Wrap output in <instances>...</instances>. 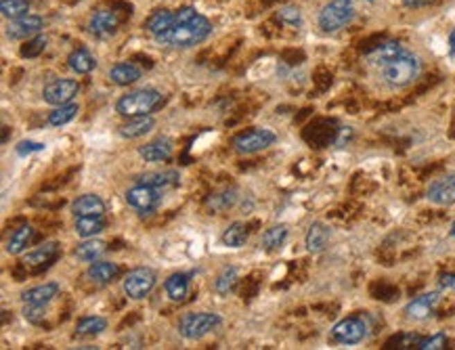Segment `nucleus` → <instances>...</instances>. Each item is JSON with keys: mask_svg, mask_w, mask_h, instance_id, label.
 <instances>
[{"mask_svg": "<svg viewBox=\"0 0 455 350\" xmlns=\"http://www.w3.org/2000/svg\"><path fill=\"white\" fill-rule=\"evenodd\" d=\"M210 34H212V24L208 21V17L198 13L189 21H176L168 32L155 36V42L172 49H191L204 42Z\"/></svg>", "mask_w": 455, "mask_h": 350, "instance_id": "obj_1", "label": "nucleus"}, {"mask_svg": "<svg viewBox=\"0 0 455 350\" xmlns=\"http://www.w3.org/2000/svg\"><path fill=\"white\" fill-rule=\"evenodd\" d=\"M378 69H380V78L384 80V84L390 86V89H405V86H409L420 76L422 61L420 57H415L413 53L405 49L401 55H397L395 59H390Z\"/></svg>", "mask_w": 455, "mask_h": 350, "instance_id": "obj_2", "label": "nucleus"}, {"mask_svg": "<svg viewBox=\"0 0 455 350\" xmlns=\"http://www.w3.org/2000/svg\"><path fill=\"white\" fill-rule=\"evenodd\" d=\"M164 103V95L155 89H141L132 91L118 99L116 112L124 118H137V116H151L160 105Z\"/></svg>", "mask_w": 455, "mask_h": 350, "instance_id": "obj_3", "label": "nucleus"}, {"mask_svg": "<svg viewBox=\"0 0 455 350\" xmlns=\"http://www.w3.org/2000/svg\"><path fill=\"white\" fill-rule=\"evenodd\" d=\"M354 19V3L352 0H329V3L321 9L317 24L321 32L334 34L346 28Z\"/></svg>", "mask_w": 455, "mask_h": 350, "instance_id": "obj_4", "label": "nucleus"}, {"mask_svg": "<svg viewBox=\"0 0 455 350\" xmlns=\"http://www.w3.org/2000/svg\"><path fill=\"white\" fill-rule=\"evenodd\" d=\"M223 325V317L216 313H187L178 321V333L185 340H200Z\"/></svg>", "mask_w": 455, "mask_h": 350, "instance_id": "obj_5", "label": "nucleus"}, {"mask_svg": "<svg viewBox=\"0 0 455 350\" xmlns=\"http://www.w3.org/2000/svg\"><path fill=\"white\" fill-rule=\"evenodd\" d=\"M277 141V134L268 130V128H252L246 132H239L233 139V149L241 155H252L258 153L266 147H271L273 143Z\"/></svg>", "mask_w": 455, "mask_h": 350, "instance_id": "obj_6", "label": "nucleus"}, {"mask_svg": "<svg viewBox=\"0 0 455 350\" xmlns=\"http://www.w3.org/2000/svg\"><path fill=\"white\" fill-rule=\"evenodd\" d=\"M368 333H370V327L363 317H346L332 327V340L338 344H346V346L363 342L368 338Z\"/></svg>", "mask_w": 455, "mask_h": 350, "instance_id": "obj_7", "label": "nucleus"}, {"mask_svg": "<svg viewBox=\"0 0 455 350\" xmlns=\"http://www.w3.org/2000/svg\"><path fill=\"white\" fill-rule=\"evenodd\" d=\"M126 204L130 208H135L141 216H149L153 214L160 204H162V191L160 189H153L149 185H141L137 183L132 189L126 191Z\"/></svg>", "mask_w": 455, "mask_h": 350, "instance_id": "obj_8", "label": "nucleus"}, {"mask_svg": "<svg viewBox=\"0 0 455 350\" xmlns=\"http://www.w3.org/2000/svg\"><path fill=\"white\" fill-rule=\"evenodd\" d=\"M155 281H157V277L149 267H139V269H132L124 277L122 288L130 300H143L145 296L151 294V290L155 288Z\"/></svg>", "mask_w": 455, "mask_h": 350, "instance_id": "obj_9", "label": "nucleus"}, {"mask_svg": "<svg viewBox=\"0 0 455 350\" xmlns=\"http://www.w3.org/2000/svg\"><path fill=\"white\" fill-rule=\"evenodd\" d=\"M80 93V84L76 80H69V78H57V80H51L44 89H42V97L49 105H65V103H71V99Z\"/></svg>", "mask_w": 455, "mask_h": 350, "instance_id": "obj_10", "label": "nucleus"}, {"mask_svg": "<svg viewBox=\"0 0 455 350\" xmlns=\"http://www.w3.org/2000/svg\"><path fill=\"white\" fill-rule=\"evenodd\" d=\"M426 198L434 206H453L455 204V172H449L445 177L432 181L426 191Z\"/></svg>", "mask_w": 455, "mask_h": 350, "instance_id": "obj_11", "label": "nucleus"}, {"mask_svg": "<svg viewBox=\"0 0 455 350\" xmlns=\"http://www.w3.org/2000/svg\"><path fill=\"white\" fill-rule=\"evenodd\" d=\"M44 28V19L38 15H26L19 19H13L7 26V38L9 40H30L38 36Z\"/></svg>", "mask_w": 455, "mask_h": 350, "instance_id": "obj_12", "label": "nucleus"}, {"mask_svg": "<svg viewBox=\"0 0 455 350\" xmlns=\"http://www.w3.org/2000/svg\"><path fill=\"white\" fill-rule=\"evenodd\" d=\"M118 26H120L118 13L112 9H99L88 19V32L97 38H108V36L116 34Z\"/></svg>", "mask_w": 455, "mask_h": 350, "instance_id": "obj_13", "label": "nucleus"}, {"mask_svg": "<svg viewBox=\"0 0 455 350\" xmlns=\"http://www.w3.org/2000/svg\"><path fill=\"white\" fill-rule=\"evenodd\" d=\"M438 302H440V292H426V294L413 298V300L405 306V313H407V317L413 319V321H424V319H428V317L434 313V308L438 306Z\"/></svg>", "mask_w": 455, "mask_h": 350, "instance_id": "obj_14", "label": "nucleus"}, {"mask_svg": "<svg viewBox=\"0 0 455 350\" xmlns=\"http://www.w3.org/2000/svg\"><path fill=\"white\" fill-rule=\"evenodd\" d=\"M137 183L149 185L153 189H160L162 193L166 189H174L180 183V174L176 170H162V172H145L137 177Z\"/></svg>", "mask_w": 455, "mask_h": 350, "instance_id": "obj_15", "label": "nucleus"}, {"mask_svg": "<svg viewBox=\"0 0 455 350\" xmlns=\"http://www.w3.org/2000/svg\"><path fill=\"white\" fill-rule=\"evenodd\" d=\"M71 214L78 216H103L105 214V202L95 193H84L71 202Z\"/></svg>", "mask_w": 455, "mask_h": 350, "instance_id": "obj_16", "label": "nucleus"}, {"mask_svg": "<svg viewBox=\"0 0 455 350\" xmlns=\"http://www.w3.org/2000/svg\"><path fill=\"white\" fill-rule=\"evenodd\" d=\"M118 275H120V267L116 262H108V260H95V262H90V267L86 269V277L97 286H108Z\"/></svg>", "mask_w": 455, "mask_h": 350, "instance_id": "obj_17", "label": "nucleus"}, {"mask_svg": "<svg viewBox=\"0 0 455 350\" xmlns=\"http://www.w3.org/2000/svg\"><path fill=\"white\" fill-rule=\"evenodd\" d=\"M172 149H174L172 141H170L168 137H160V139H155V141L143 145V147L139 149V155H141L145 161H149V164H157V161L168 159V157L172 155Z\"/></svg>", "mask_w": 455, "mask_h": 350, "instance_id": "obj_18", "label": "nucleus"}, {"mask_svg": "<svg viewBox=\"0 0 455 350\" xmlns=\"http://www.w3.org/2000/svg\"><path fill=\"white\" fill-rule=\"evenodd\" d=\"M329 239H332V229L323 222H313L307 231L304 245L311 254H319L329 245Z\"/></svg>", "mask_w": 455, "mask_h": 350, "instance_id": "obj_19", "label": "nucleus"}, {"mask_svg": "<svg viewBox=\"0 0 455 350\" xmlns=\"http://www.w3.org/2000/svg\"><path fill=\"white\" fill-rule=\"evenodd\" d=\"M405 51V46L397 40H386V42H380L378 46H374L370 53H368V61L376 67H382L384 63H388L390 59H395L397 55H401Z\"/></svg>", "mask_w": 455, "mask_h": 350, "instance_id": "obj_20", "label": "nucleus"}, {"mask_svg": "<svg viewBox=\"0 0 455 350\" xmlns=\"http://www.w3.org/2000/svg\"><path fill=\"white\" fill-rule=\"evenodd\" d=\"M155 126V120L151 116H137V118H128L126 124H122L118 128L122 139H139L145 137L147 132H151Z\"/></svg>", "mask_w": 455, "mask_h": 350, "instance_id": "obj_21", "label": "nucleus"}, {"mask_svg": "<svg viewBox=\"0 0 455 350\" xmlns=\"http://www.w3.org/2000/svg\"><path fill=\"white\" fill-rule=\"evenodd\" d=\"M59 294V283L49 281L36 288H30L22 294V302L24 304H49L51 300H55V296Z\"/></svg>", "mask_w": 455, "mask_h": 350, "instance_id": "obj_22", "label": "nucleus"}, {"mask_svg": "<svg viewBox=\"0 0 455 350\" xmlns=\"http://www.w3.org/2000/svg\"><path fill=\"white\" fill-rule=\"evenodd\" d=\"M174 24H176V13L168 11V9H157V11H153V13L147 17L145 30H147L149 34H153V38H155V36L168 32Z\"/></svg>", "mask_w": 455, "mask_h": 350, "instance_id": "obj_23", "label": "nucleus"}, {"mask_svg": "<svg viewBox=\"0 0 455 350\" xmlns=\"http://www.w3.org/2000/svg\"><path fill=\"white\" fill-rule=\"evenodd\" d=\"M110 80L118 86H130V84L141 80V69L135 63L122 61V63H116L110 69Z\"/></svg>", "mask_w": 455, "mask_h": 350, "instance_id": "obj_24", "label": "nucleus"}, {"mask_svg": "<svg viewBox=\"0 0 455 350\" xmlns=\"http://www.w3.org/2000/svg\"><path fill=\"white\" fill-rule=\"evenodd\" d=\"M164 290L170 300L183 302L189 294V275L187 273H174L164 281Z\"/></svg>", "mask_w": 455, "mask_h": 350, "instance_id": "obj_25", "label": "nucleus"}, {"mask_svg": "<svg viewBox=\"0 0 455 350\" xmlns=\"http://www.w3.org/2000/svg\"><path fill=\"white\" fill-rule=\"evenodd\" d=\"M67 65H69V69H71L74 73H90V71L97 67V59L90 55L88 49L80 46V49H76V51L69 53Z\"/></svg>", "mask_w": 455, "mask_h": 350, "instance_id": "obj_26", "label": "nucleus"}, {"mask_svg": "<svg viewBox=\"0 0 455 350\" xmlns=\"http://www.w3.org/2000/svg\"><path fill=\"white\" fill-rule=\"evenodd\" d=\"M57 254H59V243L57 241H46V243L38 245L36 250L28 252L24 262L28 267H42V265H46V262H51Z\"/></svg>", "mask_w": 455, "mask_h": 350, "instance_id": "obj_27", "label": "nucleus"}, {"mask_svg": "<svg viewBox=\"0 0 455 350\" xmlns=\"http://www.w3.org/2000/svg\"><path fill=\"white\" fill-rule=\"evenodd\" d=\"M105 250H108L105 241L88 237L82 243H78V247L74 250V256L82 262H95V260H99V256H103Z\"/></svg>", "mask_w": 455, "mask_h": 350, "instance_id": "obj_28", "label": "nucleus"}, {"mask_svg": "<svg viewBox=\"0 0 455 350\" xmlns=\"http://www.w3.org/2000/svg\"><path fill=\"white\" fill-rule=\"evenodd\" d=\"M74 229H76V233H78L82 239L97 237L99 233H103L105 220H103V216H78Z\"/></svg>", "mask_w": 455, "mask_h": 350, "instance_id": "obj_29", "label": "nucleus"}, {"mask_svg": "<svg viewBox=\"0 0 455 350\" xmlns=\"http://www.w3.org/2000/svg\"><path fill=\"white\" fill-rule=\"evenodd\" d=\"M32 237H34V227H32V225H22L19 229H15V231L11 233V237H9V241H7V252L13 254V256L22 254V252L30 245Z\"/></svg>", "mask_w": 455, "mask_h": 350, "instance_id": "obj_30", "label": "nucleus"}, {"mask_svg": "<svg viewBox=\"0 0 455 350\" xmlns=\"http://www.w3.org/2000/svg\"><path fill=\"white\" fill-rule=\"evenodd\" d=\"M237 204V191L235 189H225V191H218V193H212L208 200H206V206L212 214H221V212H227L229 208H233Z\"/></svg>", "mask_w": 455, "mask_h": 350, "instance_id": "obj_31", "label": "nucleus"}, {"mask_svg": "<svg viewBox=\"0 0 455 350\" xmlns=\"http://www.w3.org/2000/svg\"><path fill=\"white\" fill-rule=\"evenodd\" d=\"M288 235H290V231H288L286 225H275V227H271V229H266V231L262 233V247L268 250V252L280 250V247L286 243Z\"/></svg>", "mask_w": 455, "mask_h": 350, "instance_id": "obj_32", "label": "nucleus"}, {"mask_svg": "<svg viewBox=\"0 0 455 350\" xmlns=\"http://www.w3.org/2000/svg\"><path fill=\"white\" fill-rule=\"evenodd\" d=\"M246 241H248V227L243 222L229 225V229L221 237V243L225 247H241V245H246Z\"/></svg>", "mask_w": 455, "mask_h": 350, "instance_id": "obj_33", "label": "nucleus"}, {"mask_svg": "<svg viewBox=\"0 0 455 350\" xmlns=\"http://www.w3.org/2000/svg\"><path fill=\"white\" fill-rule=\"evenodd\" d=\"M78 112H80L78 103H65V105H59L55 112H51L46 122H49V126L61 128V126L69 124V122L78 116Z\"/></svg>", "mask_w": 455, "mask_h": 350, "instance_id": "obj_34", "label": "nucleus"}, {"mask_svg": "<svg viewBox=\"0 0 455 350\" xmlns=\"http://www.w3.org/2000/svg\"><path fill=\"white\" fill-rule=\"evenodd\" d=\"M108 329V321L103 317H84L76 325V335H99Z\"/></svg>", "mask_w": 455, "mask_h": 350, "instance_id": "obj_35", "label": "nucleus"}, {"mask_svg": "<svg viewBox=\"0 0 455 350\" xmlns=\"http://www.w3.org/2000/svg\"><path fill=\"white\" fill-rule=\"evenodd\" d=\"M30 7H32L30 0H3V3H0V11H3V17H7L11 21L30 15L28 13Z\"/></svg>", "mask_w": 455, "mask_h": 350, "instance_id": "obj_36", "label": "nucleus"}, {"mask_svg": "<svg viewBox=\"0 0 455 350\" xmlns=\"http://www.w3.org/2000/svg\"><path fill=\"white\" fill-rule=\"evenodd\" d=\"M235 283H237V269H235V267H225V269L218 273L216 281H214V290H216V294H221V296H229V294L233 292Z\"/></svg>", "mask_w": 455, "mask_h": 350, "instance_id": "obj_37", "label": "nucleus"}, {"mask_svg": "<svg viewBox=\"0 0 455 350\" xmlns=\"http://www.w3.org/2000/svg\"><path fill=\"white\" fill-rule=\"evenodd\" d=\"M46 44H49V38H46V36H42V34H38V36H34V38L26 40V44H22V49H19V55H22L24 59H34V57H38V55H42V53H44Z\"/></svg>", "mask_w": 455, "mask_h": 350, "instance_id": "obj_38", "label": "nucleus"}, {"mask_svg": "<svg viewBox=\"0 0 455 350\" xmlns=\"http://www.w3.org/2000/svg\"><path fill=\"white\" fill-rule=\"evenodd\" d=\"M420 340H422V335H418V333H413V331H403V333L393 335V338L386 342V348H401V350L418 348V346H420Z\"/></svg>", "mask_w": 455, "mask_h": 350, "instance_id": "obj_39", "label": "nucleus"}, {"mask_svg": "<svg viewBox=\"0 0 455 350\" xmlns=\"http://www.w3.org/2000/svg\"><path fill=\"white\" fill-rule=\"evenodd\" d=\"M277 19L280 24L284 26H290V28H300L302 26V13L298 7H284L277 11Z\"/></svg>", "mask_w": 455, "mask_h": 350, "instance_id": "obj_40", "label": "nucleus"}, {"mask_svg": "<svg viewBox=\"0 0 455 350\" xmlns=\"http://www.w3.org/2000/svg\"><path fill=\"white\" fill-rule=\"evenodd\" d=\"M443 348H447V335L443 331L428 335V338H422L420 346H418V350H443Z\"/></svg>", "mask_w": 455, "mask_h": 350, "instance_id": "obj_41", "label": "nucleus"}, {"mask_svg": "<svg viewBox=\"0 0 455 350\" xmlns=\"http://www.w3.org/2000/svg\"><path fill=\"white\" fill-rule=\"evenodd\" d=\"M24 317L38 325L44 317H46V304H24Z\"/></svg>", "mask_w": 455, "mask_h": 350, "instance_id": "obj_42", "label": "nucleus"}, {"mask_svg": "<svg viewBox=\"0 0 455 350\" xmlns=\"http://www.w3.org/2000/svg\"><path fill=\"white\" fill-rule=\"evenodd\" d=\"M44 143H36V141H22L17 147H15V151L22 155V157H26V155H32V153H38V151H44Z\"/></svg>", "mask_w": 455, "mask_h": 350, "instance_id": "obj_43", "label": "nucleus"}, {"mask_svg": "<svg viewBox=\"0 0 455 350\" xmlns=\"http://www.w3.org/2000/svg\"><path fill=\"white\" fill-rule=\"evenodd\" d=\"M438 288L455 292V273H440L438 275Z\"/></svg>", "mask_w": 455, "mask_h": 350, "instance_id": "obj_44", "label": "nucleus"}, {"mask_svg": "<svg viewBox=\"0 0 455 350\" xmlns=\"http://www.w3.org/2000/svg\"><path fill=\"white\" fill-rule=\"evenodd\" d=\"M432 3H434V0H403V5L407 9H422V7H428Z\"/></svg>", "mask_w": 455, "mask_h": 350, "instance_id": "obj_45", "label": "nucleus"}, {"mask_svg": "<svg viewBox=\"0 0 455 350\" xmlns=\"http://www.w3.org/2000/svg\"><path fill=\"white\" fill-rule=\"evenodd\" d=\"M449 55L455 57V30H453V34H451V38H449Z\"/></svg>", "mask_w": 455, "mask_h": 350, "instance_id": "obj_46", "label": "nucleus"}, {"mask_svg": "<svg viewBox=\"0 0 455 350\" xmlns=\"http://www.w3.org/2000/svg\"><path fill=\"white\" fill-rule=\"evenodd\" d=\"M449 235H451V237H453V239H455V222H453V225H451V231H449Z\"/></svg>", "mask_w": 455, "mask_h": 350, "instance_id": "obj_47", "label": "nucleus"}, {"mask_svg": "<svg viewBox=\"0 0 455 350\" xmlns=\"http://www.w3.org/2000/svg\"><path fill=\"white\" fill-rule=\"evenodd\" d=\"M368 3H376V0H368Z\"/></svg>", "mask_w": 455, "mask_h": 350, "instance_id": "obj_48", "label": "nucleus"}]
</instances>
